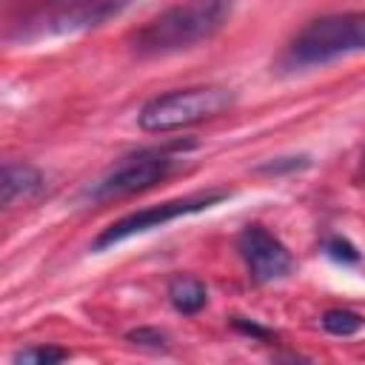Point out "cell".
Wrapping results in <instances>:
<instances>
[{"label":"cell","mask_w":365,"mask_h":365,"mask_svg":"<svg viewBox=\"0 0 365 365\" xmlns=\"http://www.w3.org/2000/svg\"><path fill=\"white\" fill-rule=\"evenodd\" d=\"M362 325H365V319L356 311H348V308H331V311L322 314V328L328 334H336V336H351Z\"/></svg>","instance_id":"9"},{"label":"cell","mask_w":365,"mask_h":365,"mask_svg":"<svg viewBox=\"0 0 365 365\" xmlns=\"http://www.w3.org/2000/svg\"><path fill=\"white\" fill-rule=\"evenodd\" d=\"M237 251L254 282H274L294 271L291 251L262 225H248L237 237Z\"/></svg>","instance_id":"6"},{"label":"cell","mask_w":365,"mask_h":365,"mask_svg":"<svg viewBox=\"0 0 365 365\" xmlns=\"http://www.w3.org/2000/svg\"><path fill=\"white\" fill-rule=\"evenodd\" d=\"M228 194L225 191H200V194H188V197H180V200H168V202H160V205H151V208H143V211H134L117 222H111L97 240H94V251H103L108 245H117L134 234H143V231H151V228H160L177 217H185V214H194V211H202V208H211L217 205L220 200H225Z\"/></svg>","instance_id":"5"},{"label":"cell","mask_w":365,"mask_h":365,"mask_svg":"<svg viewBox=\"0 0 365 365\" xmlns=\"http://www.w3.org/2000/svg\"><path fill=\"white\" fill-rule=\"evenodd\" d=\"M177 165V157L168 148H145V151H134L128 157H123L94 188H91V200L94 202H111V200H123L131 194H140L151 185H157L160 180H165Z\"/></svg>","instance_id":"4"},{"label":"cell","mask_w":365,"mask_h":365,"mask_svg":"<svg viewBox=\"0 0 365 365\" xmlns=\"http://www.w3.org/2000/svg\"><path fill=\"white\" fill-rule=\"evenodd\" d=\"M168 299L171 305L180 311V314H197L205 308V299H208V291L205 285L197 279V277H188V274H180L168 282Z\"/></svg>","instance_id":"8"},{"label":"cell","mask_w":365,"mask_h":365,"mask_svg":"<svg viewBox=\"0 0 365 365\" xmlns=\"http://www.w3.org/2000/svg\"><path fill=\"white\" fill-rule=\"evenodd\" d=\"M128 339H131L134 345L154 348V351L165 348V334H160V331H154V328H137V331H131V334H128Z\"/></svg>","instance_id":"11"},{"label":"cell","mask_w":365,"mask_h":365,"mask_svg":"<svg viewBox=\"0 0 365 365\" xmlns=\"http://www.w3.org/2000/svg\"><path fill=\"white\" fill-rule=\"evenodd\" d=\"M365 51V11H342L311 20L285 48V68H311Z\"/></svg>","instance_id":"2"},{"label":"cell","mask_w":365,"mask_h":365,"mask_svg":"<svg viewBox=\"0 0 365 365\" xmlns=\"http://www.w3.org/2000/svg\"><path fill=\"white\" fill-rule=\"evenodd\" d=\"M234 94L222 86H194V88H177L168 94H160L148 100L137 123L143 131L151 134H165V131H180L188 125H197L202 120L220 117L225 108H231Z\"/></svg>","instance_id":"3"},{"label":"cell","mask_w":365,"mask_h":365,"mask_svg":"<svg viewBox=\"0 0 365 365\" xmlns=\"http://www.w3.org/2000/svg\"><path fill=\"white\" fill-rule=\"evenodd\" d=\"M231 6V0H182L131 31L128 46L137 57H163L194 48L225 26Z\"/></svg>","instance_id":"1"},{"label":"cell","mask_w":365,"mask_h":365,"mask_svg":"<svg viewBox=\"0 0 365 365\" xmlns=\"http://www.w3.org/2000/svg\"><path fill=\"white\" fill-rule=\"evenodd\" d=\"M325 251H328V257H334V259H339V262H356V259H359L356 248H354L351 242L339 240V237L328 240V242H325Z\"/></svg>","instance_id":"12"},{"label":"cell","mask_w":365,"mask_h":365,"mask_svg":"<svg viewBox=\"0 0 365 365\" xmlns=\"http://www.w3.org/2000/svg\"><path fill=\"white\" fill-rule=\"evenodd\" d=\"M3 205L14 208L17 202H31L43 191V174L29 163L3 165Z\"/></svg>","instance_id":"7"},{"label":"cell","mask_w":365,"mask_h":365,"mask_svg":"<svg viewBox=\"0 0 365 365\" xmlns=\"http://www.w3.org/2000/svg\"><path fill=\"white\" fill-rule=\"evenodd\" d=\"M68 359V351L63 348H51V345H34V348H26L14 356V362H29V365H54V362H63Z\"/></svg>","instance_id":"10"}]
</instances>
